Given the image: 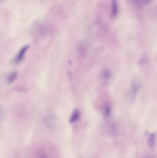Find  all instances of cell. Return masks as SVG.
I'll list each match as a JSON object with an SVG mask.
<instances>
[{"mask_svg": "<svg viewBox=\"0 0 157 158\" xmlns=\"http://www.w3.org/2000/svg\"><path fill=\"white\" fill-rule=\"evenodd\" d=\"M40 158H45V157H41Z\"/></svg>", "mask_w": 157, "mask_h": 158, "instance_id": "obj_5", "label": "cell"}, {"mask_svg": "<svg viewBox=\"0 0 157 158\" xmlns=\"http://www.w3.org/2000/svg\"><path fill=\"white\" fill-rule=\"evenodd\" d=\"M2 116H3V109L1 106H0V121L2 119Z\"/></svg>", "mask_w": 157, "mask_h": 158, "instance_id": "obj_4", "label": "cell"}, {"mask_svg": "<svg viewBox=\"0 0 157 158\" xmlns=\"http://www.w3.org/2000/svg\"><path fill=\"white\" fill-rule=\"evenodd\" d=\"M18 77V73L16 71H12L8 74L7 76V82L9 84L12 83L14 82L15 80Z\"/></svg>", "mask_w": 157, "mask_h": 158, "instance_id": "obj_2", "label": "cell"}, {"mask_svg": "<svg viewBox=\"0 0 157 158\" xmlns=\"http://www.w3.org/2000/svg\"><path fill=\"white\" fill-rule=\"evenodd\" d=\"M78 115L76 112V113H74L73 116L72 117V119H71V122H73L75 121L78 119Z\"/></svg>", "mask_w": 157, "mask_h": 158, "instance_id": "obj_3", "label": "cell"}, {"mask_svg": "<svg viewBox=\"0 0 157 158\" xmlns=\"http://www.w3.org/2000/svg\"><path fill=\"white\" fill-rule=\"evenodd\" d=\"M29 48V45H25L19 50L14 58V62L15 64H19L22 62V61L25 58V56L26 55Z\"/></svg>", "mask_w": 157, "mask_h": 158, "instance_id": "obj_1", "label": "cell"}]
</instances>
